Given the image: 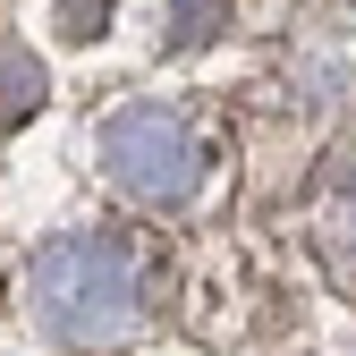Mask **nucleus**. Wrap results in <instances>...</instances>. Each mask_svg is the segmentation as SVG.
Masks as SVG:
<instances>
[{
  "label": "nucleus",
  "mask_w": 356,
  "mask_h": 356,
  "mask_svg": "<svg viewBox=\"0 0 356 356\" xmlns=\"http://www.w3.org/2000/svg\"><path fill=\"white\" fill-rule=\"evenodd\" d=\"M34 314L51 339L68 348H119L127 331L145 323V280H136V246L111 229L60 238L51 254L34 263Z\"/></svg>",
  "instance_id": "obj_1"
},
{
  "label": "nucleus",
  "mask_w": 356,
  "mask_h": 356,
  "mask_svg": "<svg viewBox=\"0 0 356 356\" xmlns=\"http://www.w3.org/2000/svg\"><path fill=\"white\" fill-rule=\"evenodd\" d=\"M102 161L127 195H145V204H178V195H195V178H204V145H195V127L161 111V102H127L111 127H102Z\"/></svg>",
  "instance_id": "obj_2"
},
{
  "label": "nucleus",
  "mask_w": 356,
  "mask_h": 356,
  "mask_svg": "<svg viewBox=\"0 0 356 356\" xmlns=\"http://www.w3.org/2000/svg\"><path fill=\"white\" fill-rule=\"evenodd\" d=\"M42 94H51V76H42V60L26 51L17 34H0V127H17L42 111Z\"/></svg>",
  "instance_id": "obj_3"
},
{
  "label": "nucleus",
  "mask_w": 356,
  "mask_h": 356,
  "mask_svg": "<svg viewBox=\"0 0 356 356\" xmlns=\"http://www.w3.org/2000/svg\"><path fill=\"white\" fill-rule=\"evenodd\" d=\"M323 246H331V263H348V246H356V153L331 170V187H323Z\"/></svg>",
  "instance_id": "obj_4"
},
{
  "label": "nucleus",
  "mask_w": 356,
  "mask_h": 356,
  "mask_svg": "<svg viewBox=\"0 0 356 356\" xmlns=\"http://www.w3.org/2000/svg\"><path fill=\"white\" fill-rule=\"evenodd\" d=\"M220 26H229V0H170V42L178 51H204Z\"/></svg>",
  "instance_id": "obj_5"
},
{
  "label": "nucleus",
  "mask_w": 356,
  "mask_h": 356,
  "mask_svg": "<svg viewBox=\"0 0 356 356\" xmlns=\"http://www.w3.org/2000/svg\"><path fill=\"white\" fill-rule=\"evenodd\" d=\"M51 26H60V42H94V34L111 26V0H60Z\"/></svg>",
  "instance_id": "obj_6"
}]
</instances>
